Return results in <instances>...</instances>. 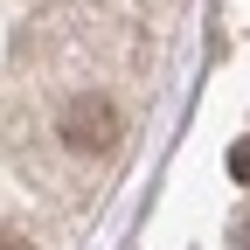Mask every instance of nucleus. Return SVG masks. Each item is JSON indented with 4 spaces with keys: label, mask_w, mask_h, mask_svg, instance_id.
<instances>
[{
    "label": "nucleus",
    "mask_w": 250,
    "mask_h": 250,
    "mask_svg": "<svg viewBox=\"0 0 250 250\" xmlns=\"http://www.w3.org/2000/svg\"><path fill=\"white\" fill-rule=\"evenodd\" d=\"M118 132H125V118H118V104L104 90H77L56 118V139L70 153H104V146H118Z\"/></svg>",
    "instance_id": "nucleus-1"
},
{
    "label": "nucleus",
    "mask_w": 250,
    "mask_h": 250,
    "mask_svg": "<svg viewBox=\"0 0 250 250\" xmlns=\"http://www.w3.org/2000/svg\"><path fill=\"white\" fill-rule=\"evenodd\" d=\"M0 250H35V243H28V236H0Z\"/></svg>",
    "instance_id": "nucleus-3"
},
{
    "label": "nucleus",
    "mask_w": 250,
    "mask_h": 250,
    "mask_svg": "<svg viewBox=\"0 0 250 250\" xmlns=\"http://www.w3.org/2000/svg\"><path fill=\"white\" fill-rule=\"evenodd\" d=\"M229 174H236V181H250V139H243V146H229Z\"/></svg>",
    "instance_id": "nucleus-2"
}]
</instances>
